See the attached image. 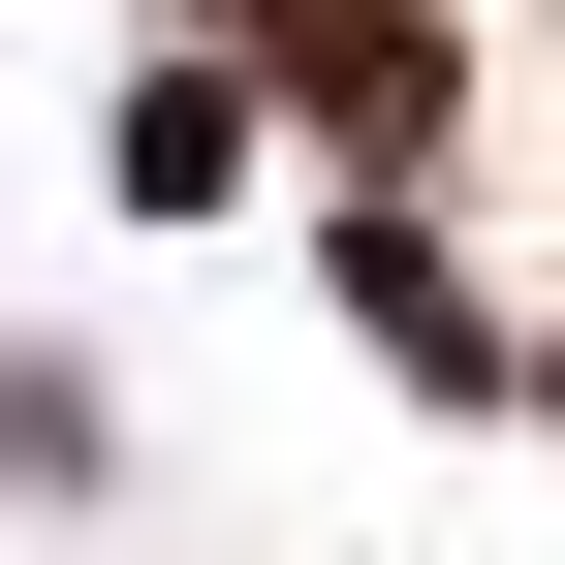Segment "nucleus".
Instances as JSON below:
<instances>
[{
    "mask_svg": "<svg viewBox=\"0 0 565 565\" xmlns=\"http://www.w3.org/2000/svg\"><path fill=\"white\" fill-rule=\"evenodd\" d=\"M282 63H315L345 158H408V126H440V32H408V0H282Z\"/></svg>",
    "mask_w": 565,
    "mask_h": 565,
    "instance_id": "nucleus-1",
    "label": "nucleus"
},
{
    "mask_svg": "<svg viewBox=\"0 0 565 565\" xmlns=\"http://www.w3.org/2000/svg\"><path fill=\"white\" fill-rule=\"evenodd\" d=\"M345 315H377V377H440V408H503V315H471V282H440V252H408V221H377V252H345Z\"/></svg>",
    "mask_w": 565,
    "mask_h": 565,
    "instance_id": "nucleus-2",
    "label": "nucleus"
},
{
    "mask_svg": "<svg viewBox=\"0 0 565 565\" xmlns=\"http://www.w3.org/2000/svg\"><path fill=\"white\" fill-rule=\"evenodd\" d=\"M126 189H158V221H189V189H252V63H221V32L126 95Z\"/></svg>",
    "mask_w": 565,
    "mask_h": 565,
    "instance_id": "nucleus-3",
    "label": "nucleus"
}]
</instances>
